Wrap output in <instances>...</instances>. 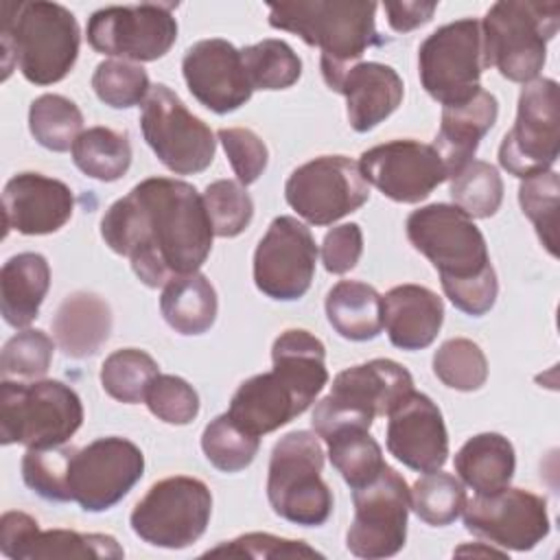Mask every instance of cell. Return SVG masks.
I'll return each mask as SVG.
<instances>
[{
	"label": "cell",
	"mask_w": 560,
	"mask_h": 560,
	"mask_svg": "<svg viewBox=\"0 0 560 560\" xmlns=\"http://www.w3.org/2000/svg\"><path fill=\"white\" fill-rule=\"evenodd\" d=\"M210 514V488L201 479L175 475L149 488L129 523L133 534L153 547L184 549L203 536Z\"/></svg>",
	"instance_id": "30bf717a"
},
{
	"label": "cell",
	"mask_w": 560,
	"mask_h": 560,
	"mask_svg": "<svg viewBox=\"0 0 560 560\" xmlns=\"http://www.w3.org/2000/svg\"><path fill=\"white\" fill-rule=\"evenodd\" d=\"M260 446V438L236 424L228 411L210 420L201 433L206 459L221 472H238L247 468Z\"/></svg>",
	"instance_id": "74e56055"
},
{
	"label": "cell",
	"mask_w": 560,
	"mask_h": 560,
	"mask_svg": "<svg viewBox=\"0 0 560 560\" xmlns=\"http://www.w3.org/2000/svg\"><path fill=\"white\" fill-rule=\"evenodd\" d=\"M50 287V267L42 254L22 252L0 269V308L13 328H26L39 313Z\"/></svg>",
	"instance_id": "83f0119b"
},
{
	"label": "cell",
	"mask_w": 560,
	"mask_h": 560,
	"mask_svg": "<svg viewBox=\"0 0 560 560\" xmlns=\"http://www.w3.org/2000/svg\"><path fill=\"white\" fill-rule=\"evenodd\" d=\"M514 468L516 457L512 442L492 431L472 435L455 455V472L475 494H492L508 488Z\"/></svg>",
	"instance_id": "f1b7e54d"
},
{
	"label": "cell",
	"mask_w": 560,
	"mask_h": 560,
	"mask_svg": "<svg viewBox=\"0 0 560 560\" xmlns=\"http://www.w3.org/2000/svg\"><path fill=\"white\" fill-rule=\"evenodd\" d=\"M387 451L418 472L440 470L448 457V433L440 407L411 389L387 413Z\"/></svg>",
	"instance_id": "7402d4cb"
},
{
	"label": "cell",
	"mask_w": 560,
	"mask_h": 560,
	"mask_svg": "<svg viewBox=\"0 0 560 560\" xmlns=\"http://www.w3.org/2000/svg\"><path fill=\"white\" fill-rule=\"evenodd\" d=\"M363 252V232L357 223H343L326 232L322 241V262L330 273H348Z\"/></svg>",
	"instance_id": "f907efd6"
},
{
	"label": "cell",
	"mask_w": 560,
	"mask_h": 560,
	"mask_svg": "<svg viewBox=\"0 0 560 560\" xmlns=\"http://www.w3.org/2000/svg\"><path fill=\"white\" fill-rule=\"evenodd\" d=\"M411 389V374L392 359L352 365L335 376L330 394L315 405L311 424L322 440L343 429L370 431L374 418L387 416Z\"/></svg>",
	"instance_id": "8992f818"
},
{
	"label": "cell",
	"mask_w": 560,
	"mask_h": 560,
	"mask_svg": "<svg viewBox=\"0 0 560 560\" xmlns=\"http://www.w3.org/2000/svg\"><path fill=\"white\" fill-rule=\"evenodd\" d=\"M28 129L37 144L63 153L83 133V114L74 101L61 94H42L31 103Z\"/></svg>",
	"instance_id": "836d02e7"
},
{
	"label": "cell",
	"mask_w": 560,
	"mask_h": 560,
	"mask_svg": "<svg viewBox=\"0 0 560 560\" xmlns=\"http://www.w3.org/2000/svg\"><path fill=\"white\" fill-rule=\"evenodd\" d=\"M112 252L129 258L147 287L199 271L212 249V223L203 195L188 182L147 177L114 201L101 219Z\"/></svg>",
	"instance_id": "6da1fadb"
},
{
	"label": "cell",
	"mask_w": 560,
	"mask_h": 560,
	"mask_svg": "<svg viewBox=\"0 0 560 560\" xmlns=\"http://www.w3.org/2000/svg\"><path fill=\"white\" fill-rule=\"evenodd\" d=\"M219 140L225 149V155L232 164V171L238 184L249 186L254 184L267 168L269 151L258 133L243 127H223L219 129Z\"/></svg>",
	"instance_id": "681fc988"
},
{
	"label": "cell",
	"mask_w": 560,
	"mask_h": 560,
	"mask_svg": "<svg viewBox=\"0 0 560 560\" xmlns=\"http://www.w3.org/2000/svg\"><path fill=\"white\" fill-rule=\"evenodd\" d=\"M175 7L142 2L98 9L88 20V42L96 52L122 57V61H155L177 39Z\"/></svg>",
	"instance_id": "e0dca14e"
},
{
	"label": "cell",
	"mask_w": 560,
	"mask_h": 560,
	"mask_svg": "<svg viewBox=\"0 0 560 560\" xmlns=\"http://www.w3.org/2000/svg\"><path fill=\"white\" fill-rule=\"evenodd\" d=\"M383 326L400 350L431 346L444 322V304L438 293L420 284H398L381 295Z\"/></svg>",
	"instance_id": "d4e9b609"
},
{
	"label": "cell",
	"mask_w": 560,
	"mask_h": 560,
	"mask_svg": "<svg viewBox=\"0 0 560 560\" xmlns=\"http://www.w3.org/2000/svg\"><path fill=\"white\" fill-rule=\"evenodd\" d=\"M558 199L560 179L556 171H542L525 177L518 186L521 210L534 223L542 247L551 256H558Z\"/></svg>",
	"instance_id": "60d3db41"
},
{
	"label": "cell",
	"mask_w": 560,
	"mask_h": 560,
	"mask_svg": "<svg viewBox=\"0 0 560 560\" xmlns=\"http://www.w3.org/2000/svg\"><path fill=\"white\" fill-rule=\"evenodd\" d=\"M92 88L98 101H103L105 105L114 109H129L133 105L144 103L151 83L142 66L109 59L96 66L92 74Z\"/></svg>",
	"instance_id": "7bdbcfd3"
},
{
	"label": "cell",
	"mask_w": 560,
	"mask_h": 560,
	"mask_svg": "<svg viewBox=\"0 0 560 560\" xmlns=\"http://www.w3.org/2000/svg\"><path fill=\"white\" fill-rule=\"evenodd\" d=\"M407 238L438 269L442 289L492 271L488 245L472 219L451 203H431L407 217Z\"/></svg>",
	"instance_id": "9c48e42d"
},
{
	"label": "cell",
	"mask_w": 560,
	"mask_h": 560,
	"mask_svg": "<svg viewBox=\"0 0 560 560\" xmlns=\"http://www.w3.org/2000/svg\"><path fill=\"white\" fill-rule=\"evenodd\" d=\"M74 210V195L61 179L42 173H18L2 190L4 228L26 236L61 230Z\"/></svg>",
	"instance_id": "603a6c76"
},
{
	"label": "cell",
	"mask_w": 560,
	"mask_h": 560,
	"mask_svg": "<svg viewBox=\"0 0 560 560\" xmlns=\"http://www.w3.org/2000/svg\"><path fill=\"white\" fill-rule=\"evenodd\" d=\"M462 514L468 532L501 549L529 551L549 534L547 501L523 488L475 494Z\"/></svg>",
	"instance_id": "d6986e66"
},
{
	"label": "cell",
	"mask_w": 560,
	"mask_h": 560,
	"mask_svg": "<svg viewBox=\"0 0 560 560\" xmlns=\"http://www.w3.org/2000/svg\"><path fill=\"white\" fill-rule=\"evenodd\" d=\"M273 368L238 385L228 416L252 435L271 433L300 413L328 383L326 348L302 328L280 332L271 346Z\"/></svg>",
	"instance_id": "7a4b0ae2"
},
{
	"label": "cell",
	"mask_w": 560,
	"mask_h": 560,
	"mask_svg": "<svg viewBox=\"0 0 560 560\" xmlns=\"http://www.w3.org/2000/svg\"><path fill=\"white\" fill-rule=\"evenodd\" d=\"M217 308V291L199 271L171 278L160 295L162 317L179 335H203L210 330Z\"/></svg>",
	"instance_id": "f546056e"
},
{
	"label": "cell",
	"mask_w": 560,
	"mask_h": 560,
	"mask_svg": "<svg viewBox=\"0 0 560 560\" xmlns=\"http://www.w3.org/2000/svg\"><path fill=\"white\" fill-rule=\"evenodd\" d=\"M112 332L109 304L96 293L77 291L68 295L55 317L52 335L61 352L70 359H85L101 350Z\"/></svg>",
	"instance_id": "4316f807"
},
{
	"label": "cell",
	"mask_w": 560,
	"mask_h": 560,
	"mask_svg": "<svg viewBox=\"0 0 560 560\" xmlns=\"http://www.w3.org/2000/svg\"><path fill=\"white\" fill-rule=\"evenodd\" d=\"M497 116L499 103L486 90H479L462 103L442 107V122L433 149L440 153L448 177L457 175L475 160V151L497 122Z\"/></svg>",
	"instance_id": "484cf974"
},
{
	"label": "cell",
	"mask_w": 560,
	"mask_h": 560,
	"mask_svg": "<svg viewBox=\"0 0 560 560\" xmlns=\"http://www.w3.org/2000/svg\"><path fill=\"white\" fill-rule=\"evenodd\" d=\"M203 203L212 223L214 236H238L254 217V201L245 186L234 179H217L206 186Z\"/></svg>",
	"instance_id": "ee69618b"
},
{
	"label": "cell",
	"mask_w": 560,
	"mask_h": 560,
	"mask_svg": "<svg viewBox=\"0 0 560 560\" xmlns=\"http://www.w3.org/2000/svg\"><path fill=\"white\" fill-rule=\"evenodd\" d=\"M455 553H486V556H503V551H499V549H494V547H486V549H481V547H459Z\"/></svg>",
	"instance_id": "f5cc1de1"
},
{
	"label": "cell",
	"mask_w": 560,
	"mask_h": 560,
	"mask_svg": "<svg viewBox=\"0 0 560 560\" xmlns=\"http://www.w3.org/2000/svg\"><path fill=\"white\" fill-rule=\"evenodd\" d=\"M483 70L481 22L475 18L440 26L418 48L420 83L442 107L477 94Z\"/></svg>",
	"instance_id": "8fae6325"
},
{
	"label": "cell",
	"mask_w": 560,
	"mask_h": 560,
	"mask_svg": "<svg viewBox=\"0 0 560 560\" xmlns=\"http://www.w3.org/2000/svg\"><path fill=\"white\" fill-rule=\"evenodd\" d=\"M324 448L317 433L289 431L271 451L267 499L271 510L295 525L319 527L332 512V492L322 479Z\"/></svg>",
	"instance_id": "ba28073f"
},
{
	"label": "cell",
	"mask_w": 560,
	"mask_h": 560,
	"mask_svg": "<svg viewBox=\"0 0 560 560\" xmlns=\"http://www.w3.org/2000/svg\"><path fill=\"white\" fill-rule=\"evenodd\" d=\"M409 492L411 510L420 521L433 527L451 525L466 505V490L462 481L448 472H424Z\"/></svg>",
	"instance_id": "f35d334b"
},
{
	"label": "cell",
	"mask_w": 560,
	"mask_h": 560,
	"mask_svg": "<svg viewBox=\"0 0 560 560\" xmlns=\"http://www.w3.org/2000/svg\"><path fill=\"white\" fill-rule=\"evenodd\" d=\"M72 446L28 448L22 457L24 483L46 501H70L68 494V464Z\"/></svg>",
	"instance_id": "f6af8a7d"
},
{
	"label": "cell",
	"mask_w": 560,
	"mask_h": 560,
	"mask_svg": "<svg viewBox=\"0 0 560 560\" xmlns=\"http://www.w3.org/2000/svg\"><path fill=\"white\" fill-rule=\"evenodd\" d=\"M190 94L214 114H230L252 98L241 50L228 39L210 37L192 44L182 59Z\"/></svg>",
	"instance_id": "44dd1931"
},
{
	"label": "cell",
	"mask_w": 560,
	"mask_h": 560,
	"mask_svg": "<svg viewBox=\"0 0 560 560\" xmlns=\"http://www.w3.org/2000/svg\"><path fill=\"white\" fill-rule=\"evenodd\" d=\"M83 422L79 394L61 381L0 383V442L46 448L66 444Z\"/></svg>",
	"instance_id": "52a82bcc"
},
{
	"label": "cell",
	"mask_w": 560,
	"mask_h": 560,
	"mask_svg": "<svg viewBox=\"0 0 560 560\" xmlns=\"http://www.w3.org/2000/svg\"><path fill=\"white\" fill-rule=\"evenodd\" d=\"M359 166L368 184L398 203H418L448 179L433 144L411 138L389 140L363 151Z\"/></svg>",
	"instance_id": "ffe728a7"
},
{
	"label": "cell",
	"mask_w": 560,
	"mask_h": 560,
	"mask_svg": "<svg viewBox=\"0 0 560 560\" xmlns=\"http://www.w3.org/2000/svg\"><path fill=\"white\" fill-rule=\"evenodd\" d=\"M203 556H238V558H324L317 549L308 547L304 540L280 538L273 534L252 532L243 534L230 542H221L208 549Z\"/></svg>",
	"instance_id": "c3c4849f"
},
{
	"label": "cell",
	"mask_w": 560,
	"mask_h": 560,
	"mask_svg": "<svg viewBox=\"0 0 560 560\" xmlns=\"http://www.w3.org/2000/svg\"><path fill=\"white\" fill-rule=\"evenodd\" d=\"M354 516L346 534V547L357 558L396 556L407 540L411 492L407 481L385 464L376 479L352 490Z\"/></svg>",
	"instance_id": "5bb4252c"
},
{
	"label": "cell",
	"mask_w": 560,
	"mask_h": 560,
	"mask_svg": "<svg viewBox=\"0 0 560 560\" xmlns=\"http://www.w3.org/2000/svg\"><path fill=\"white\" fill-rule=\"evenodd\" d=\"M42 558L120 560V558H125V549L109 534H81L74 529L42 532L37 527L20 545L13 560H42Z\"/></svg>",
	"instance_id": "1f68e13d"
},
{
	"label": "cell",
	"mask_w": 560,
	"mask_h": 560,
	"mask_svg": "<svg viewBox=\"0 0 560 560\" xmlns=\"http://www.w3.org/2000/svg\"><path fill=\"white\" fill-rule=\"evenodd\" d=\"M140 129L155 158L175 175L201 173L214 160L217 140L212 129L190 114L164 83L151 85L142 103Z\"/></svg>",
	"instance_id": "7c38bea8"
},
{
	"label": "cell",
	"mask_w": 560,
	"mask_h": 560,
	"mask_svg": "<svg viewBox=\"0 0 560 560\" xmlns=\"http://www.w3.org/2000/svg\"><path fill=\"white\" fill-rule=\"evenodd\" d=\"M324 442L330 464L352 490L370 483L385 468L383 451L368 429H343Z\"/></svg>",
	"instance_id": "e575fe53"
},
{
	"label": "cell",
	"mask_w": 560,
	"mask_h": 560,
	"mask_svg": "<svg viewBox=\"0 0 560 560\" xmlns=\"http://www.w3.org/2000/svg\"><path fill=\"white\" fill-rule=\"evenodd\" d=\"M158 374V363L149 352L122 348L103 361L101 385L114 400L136 405L144 400L147 389Z\"/></svg>",
	"instance_id": "8d00e7d4"
},
{
	"label": "cell",
	"mask_w": 560,
	"mask_h": 560,
	"mask_svg": "<svg viewBox=\"0 0 560 560\" xmlns=\"http://www.w3.org/2000/svg\"><path fill=\"white\" fill-rule=\"evenodd\" d=\"M254 90H287L302 74L298 52L282 39H262L241 50Z\"/></svg>",
	"instance_id": "d590c367"
},
{
	"label": "cell",
	"mask_w": 560,
	"mask_h": 560,
	"mask_svg": "<svg viewBox=\"0 0 560 560\" xmlns=\"http://www.w3.org/2000/svg\"><path fill=\"white\" fill-rule=\"evenodd\" d=\"M330 326L350 341H370L383 330L381 293L359 280H341L326 295Z\"/></svg>",
	"instance_id": "4dcf8cb0"
},
{
	"label": "cell",
	"mask_w": 560,
	"mask_h": 560,
	"mask_svg": "<svg viewBox=\"0 0 560 560\" xmlns=\"http://www.w3.org/2000/svg\"><path fill=\"white\" fill-rule=\"evenodd\" d=\"M287 203L313 225H330L370 199L359 162L346 155H319L298 166L284 184Z\"/></svg>",
	"instance_id": "2e32d148"
},
{
	"label": "cell",
	"mask_w": 560,
	"mask_h": 560,
	"mask_svg": "<svg viewBox=\"0 0 560 560\" xmlns=\"http://www.w3.org/2000/svg\"><path fill=\"white\" fill-rule=\"evenodd\" d=\"M55 343L44 330L26 328L13 335L0 357V374L2 378H39L48 372L52 361Z\"/></svg>",
	"instance_id": "bcb514c9"
},
{
	"label": "cell",
	"mask_w": 560,
	"mask_h": 560,
	"mask_svg": "<svg viewBox=\"0 0 560 560\" xmlns=\"http://www.w3.org/2000/svg\"><path fill=\"white\" fill-rule=\"evenodd\" d=\"M4 79L15 59L22 77L35 85L61 81L79 57L81 31L74 15L57 2L2 7Z\"/></svg>",
	"instance_id": "277c9868"
},
{
	"label": "cell",
	"mask_w": 560,
	"mask_h": 560,
	"mask_svg": "<svg viewBox=\"0 0 560 560\" xmlns=\"http://www.w3.org/2000/svg\"><path fill=\"white\" fill-rule=\"evenodd\" d=\"M144 455L127 438L109 435L74 448L68 464V494L85 512H105L142 479Z\"/></svg>",
	"instance_id": "9a60e30c"
},
{
	"label": "cell",
	"mask_w": 560,
	"mask_h": 560,
	"mask_svg": "<svg viewBox=\"0 0 560 560\" xmlns=\"http://www.w3.org/2000/svg\"><path fill=\"white\" fill-rule=\"evenodd\" d=\"M560 144V90L553 79H534L518 94L516 120L499 147V164L514 177L551 171Z\"/></svg>",
	"instance_id": "4fadbf2b"
},
{
	"label": "cell",
	"mask_w": 560,
	"mask_h": 560,
	"mask_svg": "<svg viewBox=\"0 0 560 560\" xmlns=\"http://www.w3.org/2000/svg\"><path fill=\"white\" fill-rule=\"evenodd\" d=\"M337 92L346 96L350 127L365 133L398 109L405 85L392 66L359 61L343 74Z\"/></svg>",
	"instance_id": "cb8c5ba5"
},
{
	"label": "cell",
	"mask_w": 560,
	"mask_h": 560,
	"mask_svg": "<svg viewBox=\"0 0 560 560\" xmlns=\"http://www.w3.org/2000/svg\"><path fill=\"white\" fill-rule=\"evenodd\" d=\"M376 9V2H280L269 4V26L295 33L308 46H317L322 77L337 92L343 74L359 63L363 52L385 42L374 24Z\"/></svg>",
	"instance_id": "3957f363"
},
{
	"label": "cell",
	"mask_w": 560,
	"mask_h": 560,
	"mask_svg": "<svg viewBox=\"0 0 560 560\" xmlns=\"http://www.w3.org/2000/svg\"><path fill=\"white\" fill-rule=\"evenodd\" d=\"M387 13V22L396 33H409L422 24H427L438 4L435 2H385L383 4Z\"/></svg>",
	"instance_id": "816d5d0a"
},
{
	"label": "cell",
	"mask_w": 560,
	"mask_h": 560,
	"mask_svg": "<svg viewBox=\"0 0 560 560\" xmlns=\"http://www.w3.org/2000/svg\"><path fill=\"white\" fill-rule=\"evenodd\" d=\"M560 22V2L501 0L481 20L486 68L514 83H529L547 61V42Z\"/></svg>",
	"instance_id": "5b68a950"
},
{
	"label": "cell",
	"mask_w": 560,
	"mask_h": 560,
	"mask_svg": "<svg viewBox=\"0 0 560 560\" xmlns=\"http://www.w3.org/2000/svg\"><path fill=\"white\" fill-rule=\"evenodd\" d=\"M451 179V197L470 219H488L499 210L503 201V179L492 164L472 160Z\"/></svg>",
	"instance_id": "ab89813d"
},
{
	"label": "cell",
	"mask_w": 560,
	"mask_h": 560,
	"mask_svg": "<svg viewBox=\"0 0 560 560\" xmlns=\"http://www.w3.org/2000/svg\"><path fill=\"white\" fill-rule=\"evenodd\" d=\"M317 245L295 217H276L254 252V282L271 300H300L315 276Z\"/></svg>",
	"instance_id": "ac0fdd59"
},
{
	"label": "cell",
	"mask_w": 560,
	"mask_h": 560,
	"mask_svg": "<svg viewBox=\"0 0 560 560\" xmlns=\"http://www.w3.org/2000/svg\"><path fill=\"white\" fill-rule=\"evenodd\" d=\"M72 160L83 175L98 182H116L131 166V144L122 131L90 127L77 138Z\"/></svg>",
	"instance_id": "d6a6232c"
},
{
	"label": "cell",
	"mask_w": 560,
	"mask_h": 560,
	"mask_svg": "<svg viewBox=\"0 0 560 560\" xmlns=\"http://www.w3.org/2000/svg\"><path fill=\"white\" fill-rule=\"evenodd\" d=\"M433 374L451 389L475 392L488 378V361L472 339L455 337L435 350Z\"/></svg>",
	"instance_id": "b9f144b4"
},
{
	"label": "cell",
	"mask_w": 560,
	"mask_h": 560,
	"mask_svg": "<svg viewBox=\"0 0 560 560\" xmlns=\"http://www.w3.org/2000/svg\"><path fill=\"white\" fill-rule=\"evenodd\" d=\"M149 411L166 424H190L199 413V396L188 381L175 374H158L144 396Z\"/></svg>",
	"instance_id": "7dc6e473"
}]
</instances>
